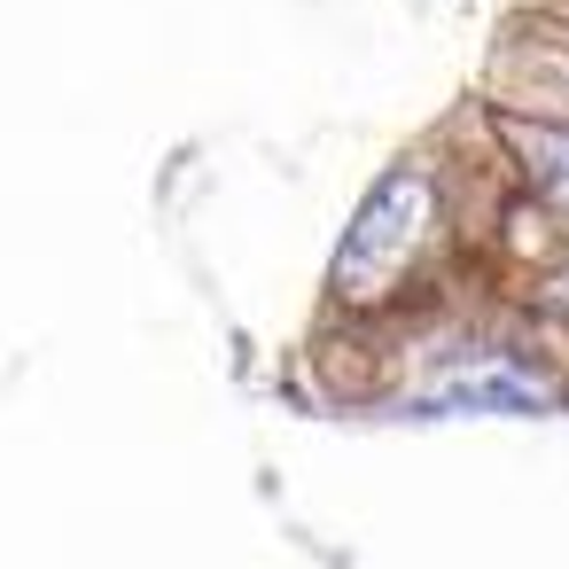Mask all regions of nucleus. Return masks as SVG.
I'll return each instance as SVG.
<instances>
[{"mask_svg":"<svg viewBox=\"0 0 569 569\" xmlns=\"http://www.w3.org/2000/svg\"><path fill=\"white\" fill-rule=\"evenodd\" d=\"M522 157H530L538 188L569 211V133H538V126H522Z\"/></svg>","mask_w":569,"mask_h":569,"instance_id":"2","label":"nucleus"},{"mask_svg":"<svg viewBox=\"0 0 569 569\" xmlns=\"http://www.w3.org/2000/svg\"><path fill=\"white\" fill-rule=\"evenodd\" d=\"M421 211H429V188H421V180H390V188L359 211V227H351V242H343V289H351V297L398 266V250L421 234Z\"/></svg>","mask_w":569,"mask_h":569,"instance_id":"1","label":"nucleus"}]
</instances>
